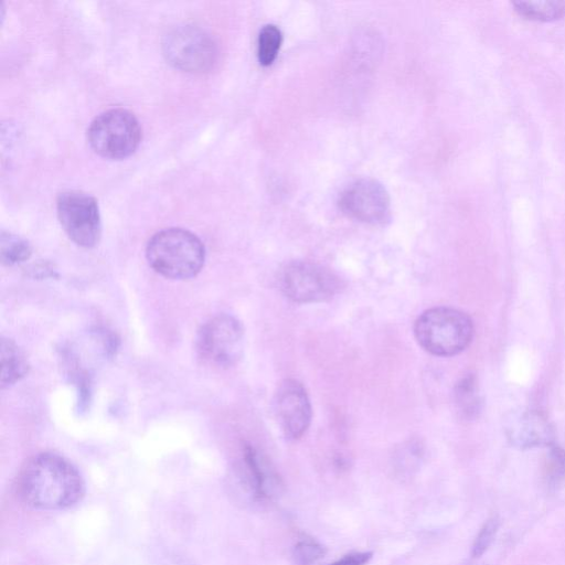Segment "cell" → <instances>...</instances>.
I'll return each instance as SVG.
<instances>
[{
	"label": "cell",
	"mask_w": 565,
	"mask_h": 565,
	"mask_svg": "<svg viewBox=\"0 0 565 565\" xmlns=\"http://www.w3.org/2000/svg\"><path fill=\"white\" fill-rule=\"evenodd\" d=\"M18 491L22 501L36 510L61 511L73 508L85 495V480L67 458L41 452L22 468Z\"/></svg>",
	"instance_id": "obj_1"
},
{
	"label": "cell",
	"mask_w": 565,
	"mask_h": 565,
	"mask_svg": "<svg viewBox=\"0 0 565 565\" xmlns=\"http://www.w3.org/2000/svg\"><path fill=\"white\" fill-rule=\"evenodd\" d=\"M150 267L169 279H190L196 276L205 260L201 239L188 230L179 227L157 232L146 246Z\"/></svg>",
	"instance_id": "obj_2"
},
{
	"label": "cell",
	"mask_w": 565,
	"mask_h": 565,
	"mask_svg": "<svg viewBox=\"0 0 565 565\" xmlns=\"http://www.w3.org/2000/svg\"><path fill=\"white\" fill-rule=\"evenodd\" d=\"M473 332L470 317L450 307L427 309L414 323L418 344L437 356H452L462 352L470 344Z\"/></svg>",
	"instance_id": "obj_3"
},
{
	"label": "cell",
	"mask_w": 565,
	"mask_h": 565,
	"mask_svg": "<svg viewBox=\"0 0 565 565\" xmlns=\"http://www.w3.org/2000/svg\"><path fill=\"white\" fill-rule=\"evenodd\" d=\"M141 139V128L132 113L111 108L96 116L87 129L92 149L107 159H124L132 154Z\"/></svg>",
	"instance_id": "obj_4"
},
{
	"label": "cell",
	"mask_w": 565,
	"mask_h": 565,
	"mask_svg": "<svg viewBox=\"0 0 565 565\" xmlns=\"http://www.w3.org/2000/svg\"><path fill=\"white\" fill-rule=\"evenodd\" d=\"M162 50L170 64L192 73L210 70L217 54L211 35L190 24L172 28L163 38Z\"/></svg>",
	"instance_id": "obj_5"
},
{
	"label": "cell",
	"mask_w": 565,
	"mask_h": 565,
	"mask_svg": "<svg viewBox=\"0 0 565 565\" xmlns=\"http://www.w3.org/2000/svg\"><path fill=\"white\" fill-rule=\"evenodd\" d=\"M244 329L230 315H218L207 320L196 335V350L206 362L218 367H230L243 354Z\"/></svg>",
	"instance_id": "obj_6"
},
{
	"label": "cell",
	"mask_w": 565,
	"mask_h": 565,
	"mask_svg": "<svg viewBox=\"0 0 565 565\" xmlns=\"http://www.w3.org/2000/svg\"><path fill=\"white\" fill-rule=\"evenodd\" d=\"M57 217L66 235L76 245L94 247L102 234L98 204L90 194L67 190L57 195Z\"/></svg>",
	"instance_id": "obj_7"
},
{
	"label": "cell",
	"mask_w": 565,
	"mask_h": 565,
	"mask_svg": "<svg viewBox=\"0 0 565 565\" xmlns=\"http://www.w3.org/2000/svg\"><path fill=\"white\" fill-rule=\"evenodd\" d=\"M279 287L291 301L310 303L332 298L340 288V281L333 273L318 264L296 260L281 270Z\"/></svg>",
	"instance_id": "obj_8"
},
{
	"label": "cell",
	"mask_w": 565,
	"mask_h": 565,
	"mask_svg": "<svg viewBox=\"0 0 565 565\" xmlns=\"http://www.w3.org/2000/svg\"><path fill=\"white\" fill-rule=\"evenodd\" d=\"M343 213L366 224L379 225L391 217V201L385 188L373 179L351 183L340 195Z\"/></svg>",
	"instance_id": "obj_9"
},
{
	"label": "cell",
	"mask_w": 565,
	"mask_h": 565,
	"mask_svg": "<svg viewBox=\"0 0 565 565\" xmlns=\"http://www.w3.org/2000/svg\"><path fill=\"white\" fill-rule=\"evenodd\" d=\"M273 406L284 435L291 440L302 437L312 417L310 399L303 385L294 379L280 382L274 394Z\"/></svg>",
	"instance_id": "obj_10"
},
{
	"label": "cell",
	"mask_w": 565,
	"mask_h": 565,
	"mask_svg": "<svg viewBox=\"0 0 565 565\" xmlns=\"http://www.w3.org/2000/svg\"><path fill=\"white\" fill-rule=\"evenodd\" d=\"M509 443L520 449L554 445V429L547 418L536 409L521 408L510 412L503 423Z\"/></svg>",
	"instance_id": "obj_11"
},
{
	"label": "cell",
	"mask_w": 565,
	"mask_h": 565,
	"mask_svg": "<svg viewBox=\"0 0 565 565\" xmlns=\"http://www.w3.org/2000/svg\"><path fill=\"white\" fill-rule=\"evenodd\" d=\"M246 483L256 498H269L280 488V480L269 462L254 447L246 445L243 451Z\"/></svg>",
	"instance_id": "obj_12"
},
{
	"label": "cell",
	"mask_w": 565,
	"mask_h": 565,
	"mask_svg": "<svg viewBox=\"0 0 565 565\" xmlns=\"http://www.w3.org/2000/svg\"><path fill=\"white\" fill-rule=\"evenodd\" d=\"M1 388L10 387L29 372V360L23 350L11 339L1 338Z\"/></svg>",
	"instance_id": "obj_13"
},
{
	"label": "cell",
	"mask_w": 565,
	"mask_h": 565,
	"mask_svg": "<svg viewBox=\"0 0 565 565\" xmlns=\"http://www.w3.org/2000/svg\"><path fill=\"white\" fill-rule=\"evenodd\" d=\"M454 402L459 416L471 420L481 411V397L473 374H466L455 385Z\"/></svg>",
	"instance_id": "obj_14"
},
{
	"label": "cell",
	"mask_w": 565,
	"mask_h": 565,
	"mask_svg": "<svg viewBox=\"0 0 565 565\" xmlns=\"http://www.w3.org/2000/svg\"><path fill=\"white\" fill-rule=\"evenodd\" d=\"M514 10L522 17L534 20L550 22L565 17V1H513Z\"/></svg>",
	"instance_id": "obj_15"
},
{
	"label": "cell",
	"mask_w": 565,
	"mask_h": 565,
	"mask_svg": "<svg viewBox=\"0 0 565 565\" xmlns=\"http://www.w3.org/2000/svg\"><path fill=\"white\" fill-rule=\"evenodd\" d=\"M30 243L17 234L2 231L0 234V259L4 266H14L30 258Z\"/></svg>",
	"instance_id": "obj_16"
},
{
	"label": "cell",
	"mask_w": 565,
	"mask_h": 565,
	"mask_svg": "<svg viewBox=\"0 0 565 565\" xmlns=\"http://www.w3.org/2000/svg\"><path fill=\"white\" fill-rule=\"evenodd\" d=\"M282 43V34L280 29L275 24H266L262 28L257 39V58L264 65H270Z\"/></svg>",
	"instance_id": "obj_17"
},
{
	"label": "cell",
	"mask_w": 565,
	"mask_h": 565,
	"mask_svg": "<svg viewBox=\"0 0 565 565\" xmlns=\"http://www.w3.org/2000/svg\"><path fill=\"white\" fill-rule=\"evenodd\" d=\"M546 454L543 472L548 484H557L565 476V450L552 445Z\"/></svg>",
	"instance_id": "obj_18"
},
{
	"label": "cell",
	"mask_w": 565,
	"mask_h": 565,
	"mask_svg": "<svg viewBox=\"0 0 565 565\" xmlns=\"http://www.w3.org/2000/svg\"><path fill=\"white\" fill-rule=\"evenodd\" d=\"M499 526L500 520L494 515L484 522L472 545L471 553L473 557H480L489 548L499 531Z\"/></svg>",
	"instance_id": "obj_19"
},
{
	"label": "cell",
	"mask_w": 565,
	"mask_h": 565,
	"mask_svg": "<svg viewBox=\"0 0 565 565\" xmlns=\"http://www.w3.org/2000/svg\"><path fill=\"white\" fill-rule=\"evenodd\" d=\"M324 548L312 541H301L294 548V558L297 565H313L323 557Z\"/></svg>",
	"instance_id": "obj_20"
},
{
	"label": "cell",
	"mask_w": 565,
	"mask_h": 565,
	"mask_svg": "<svg viewBox=\"0 0 565 565\" xmlns=\"http://www.w3.org/2000/svg\"><path fill=\"white\" fill-rule=\"evenodd\" d=\"M372 557L371 552L351 553L330 565H365Z\"/></svg>",
	"instance_id": "obj_21"
}]
</instances>
